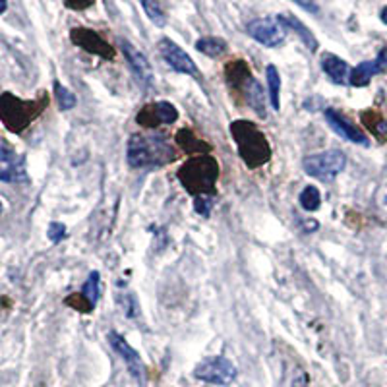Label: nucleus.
<instances>
[{
  "instance_id": "nucleus-1",
  "label": "nucleus",
  "mask_w": 387,
  "mask_h": 387,
  "mask_svg": "<svg viewBox=\"0 0 387 387\" xmlns=\"http://www.w3.org/2000/svg\"><path fill=\"white\" fill-rule=\"evenodd\" d=\"M126 159L132 169L161 167L175 159V148L163 136L134 134L128 140Z\"/></svg>"
},
{
  "instance_id": "nucleus-2",
  "label": "nucleus",
  "mask_w": 387,
  "mask_h": 387,
  "mask_svg": "<svg viewBox=\"0 0 387 387\" xmlns=\"http://www.w3.org/2000/svg\"><path fill=\"white\" fill-rule=\"evenodd\" d=\"M232 138L239 146L240 157L246 161L250 167H260L269 159V146L268 140L263 138L258 128L246 122V120H239L232 122Z\"/></svg>"
},
{
  "instance_id": "nucleus-3",
  "label": "nucleus",
  "mask_w": 387,
  "mask_h": 387,
  "mask_svg": "<svg viewBox=\"0 0 387 387\" xmlns=\"http://www.w3.org/2000/svg\"><path fill=\"white\" fill-rule=\"evenodd\" d=\"M347 167V155L339 149H327L322 153L308 155L302 161L306 175L314 176L317 180L329 182L335 176L341 175Z\"/></svg>"
},
{
  "instance_id": "nucleus-4",
  "label": "nucleus",
  "mask_w": 387,
  "mask_h": 387,
  "mask_svg": "<svg viewBox=\"0 0 387 387\" xmlns=\"http://www.w3.org/2000/svg\"><path fill=\"white\" fill-rule=\"evenodd\" d=\"M217 163L212 157H200L196 161H188L180 170V180L192 192L212 190L217 180Z\"/></svg>"
},
{
  "instance_id": "nucleus-5",
  "label": "nucleus",
  "mask_w": 387,
  "mask_h": 387,
  "mask_svg": "<svg viewBox=\"0 0 387 387\" xmlns=\"http://www.w3.org/2000/svg\"><path fill=\"white\" fill-rule=\"evenodd\" d=\"M236 366L225 356H209L194 368V376L197 380L213 386H231L236 380Z\"/></svg>"
},
{
  "instance_id": "nucleus-6",
  "label": "nucleus",
  "mask_w": 387,
  "mask_h": 387,
  "mask_svg": "<svg viewBox=\"0 0 387 387\" xmlns=\"http://www.w3.org/2000/svg\"><path fill=\"white\" fill-rule=\"evenodd\" d=\"M33 116H37V113L28 103H21L12 95L0 97V119L6 122L10 130L20 132Z\"/></svg>"
},
{
  "instance_id": "nucleus-7",
  "label": "nucleus",
  "mask_w": 387,
  "mask_h": 387,
  "mask_svg": "<svg viewBox=\"0 0 387 387\" xmlns=\"http://www.w3.org/2000/svg\"><path fill=\"white\" fill-rule=\"evenodd\" d=\"M119 45H120V50H122V53H124V57H126L128 64H130V68H132V72H134V76L138 77V82H140L146 89H153L155 76H153V68H151L148 57H146L138 47H134L132 43L126 41V39H120Z\"/></svg>"
},
{
  "instance_id": "nucleus-8",
  "label": "nucleus",
  "mask_w": 387,
  "mask_h": 387,
  "mask_svg": "<svg viewBox=\"0 0 387 387\" xmlns=\"http://www.w3.org/2000/svg\"><path fill=\"white\" fill-rule=\"evenodd\" d=\"M248 36L263 47H279L285 41V28L277 18H258L248 23Z\"/></svg>"
},
{
  "instance_id": "nucleus-9",
  "label": "nucleus",
  "mask_w": 387,
  "mask_h": 387,
  "mask_svg": "<svg viewBox=\"0 0 387 387\" xmlns=\"http://www.w3.org/2000/svg\"><path fill=\"white\" fill-rule=\"evenodd\" d=\"M157 47H159V53H161L163 60L169 64L173 70L180 72V74H188V76H197L196 62H194V60H192L175 41H170V39H161Z\"/></svg>"
},
{
  "instance_id": "nucleus-10",
  "label": "nucleus",
  "mask_w": 387,
  "mask_h": 387,
  "mask_svg": "<svg viewBox=\"0 0 387 387\" xmlns=\"http://www.w3.org/2000/svg\"><path fill=\"white\" fill-rule=\"evenodd\" d=\"M109 343H111V347H113L114 351L122 356V360L126 362L128 372L132 374L140 383H143V380H146V366H143V360H141V356L138 354V351H134L132 347L128 345L126 339L122 337V335H119L116 331H111V333H109Z\"/></svg>"
},
{
  "instance_id": "nucleus-11",
  "label": "nucleus",
  "mask_w": 387,
  "mask_h": 387,
  "mask_svg": "<svg viewBox=\"0 0 387 387\" xmlns=\"http://www.w3.org/2000/svg\"><path fill=\"white\" fill-rule=\"evenodd\" d=\"M176 119H178V111L167 101L148 105L146 109H141V113L138 114V122L149 128L157 126V124H173Z\"/></svg>"
},
{
  "instance_id": "nucleus-12",
  "label": "nucleus",
  "mask_w": 387,
  "mask_h": 387,
  "mask_svg": "<svg viewBox=\"0 0 387 387\" xmlns=\"http://www.w3.org/2000/svg\"><path fill=\"white\" fill-rule=\"evenodd\" d=\"M325 120H327V124H329L341 138H345V140L352 141V143H359V146H368L366 134H364L360 128L354 126L352 122H349L345 116H341L337 111L327 109V111H325Z\"/></svg>"
},
{
  "instance_id": "nucleus-13",
  "label": "nucleus",
  "mask_w": 387,
  "mask_h": 387,
  "mask_svg": "<svg viewBox=\"0 0 387 387\" xmlns=\"http://www.w3.org/2000/svg\"><path fill=\"white\" fill-rule=\"evenodd\" d=\"M26 165L20 155H16L12 149L0 151V180L2 182H21L26 180Z\"/></svg>"
},
{
  "instance_id": "nucleus-14",
  "label": "nucleus",
  "mask_w": 387,
  "mask_h": 387,
  "mask_svg": "<svg viewBox=\"0 0 387 387\" xmlns=\"http://www.w3.org/2000/svg\"><path fill=\"white\" fill-rule=\"evenodd\" d=\"M72 41L80 45V47H84L85 50H89V53H95V55H101V57L107 58L113 57L111 47L97 33H93L89 29H74L72 31Z\"/></svg>"
},
{
  "instance_id": "nucleus-15",
  "label": "nucleus",
  "mask_w": 387,
  "mask_h": 387,
  "mask_svg": "<svg viewBox=\"0 0 387 387\" xmlns=\"http://www.w3.org/2000/svg\"><path fill=\"white\" fill-rule=\"evenodd\" d=\"M322 68H324L331 82H335L339 85L349 84V80H351V66L343 58L335 57V55H325L322 58Z\"/></svg>"
},
{
  "instance_id": "nucleus-16",
  "label": "nucleus",
  "mask_w": 387,
  "mask_h": 387,
  "mask_svg": "<svg viewBox=\"0 0 387 387\" xmlns=\"http://www.w3.org/2000/svg\"><path fill=\"white\" fill-rule=\"evenodd\" d=\"M277 20L281 21V26L285 29H287V28L293 29L296 36L302 39L304 45H306V47H308V49L312 50V53H314V50L317 49V39H316V37H314V33H312V31H310V29L306 28V26H304L302 21L296 20L295 16L281 14V16H279V18H277Z\"/></svg>"
},
{
  "instance_id": "nucleus-17",
  "label": "nucleus",
  "mask_w": 387,
  "mask_h": 387,
  "mask_svg": "<svg viewBox=\"0 0 387 387\" xmlns=\"http://www.w3.org/2000/svg\"><path fill=\"white\" fill-rule=\"evenodd\" d=\"M381 66L380 62L374 58V60H366V62H360L356 68H352L351 70V80H349V84L354 85V87H364V85L370 84V80H372L376 74H380Z\"/></svg>"
},
{
  "instance_id": "nucleus-18",
  "label": "nucleus",
  "mask_w": 387,
  "mask_h": 387,
  "mask_svg": "<svg viewBox=\"0 0 387 387\" xmlns=\"http://www.w3.org/2000/svg\"><path fill=\"white\" fill-rule=\"evenodd\" d=\"M242 92H244V97H246L248 105L252 107L256 113L263 116L266 114V95H263V89H261V85L254 80V77L248 76L246 77V84L242 87Z\"/></svg>"
},
{
  "instance_id": "nucleus-19",
  "label": "nucleus",
  "mask_w": 387,
  "mask_h": 387,
  "mask_svg": "<svg viewBox=\"0 0 387 387\" xmlns=\"http://www.w3.org/2000/svg\"><path fill=\"white\" fill-rule=\"evenodd\" d=\"M196 49L205 57L217 58L227 53V41L221 37H202L196 41Z\"/></svg>"
},
{
  "instance_id": "nucleus-20",
  "label": "nucleus",
  "mask_w": 387,
  "mask_h": 387,
  "mask_svg": "<svg viewBox=\"0 0 387 387\" xmlns=\"http://www.w3.org/2000/svg\"><path fill=\"white\" fill-rule=\"evenodd\" d=\"M266 77H268V89H269V101L275 111L281 109V99H279V92H281V76L279 70L275 68L273 64H269L266 70Z\"/></svg>"
},
{
  "instance_id": "nucleus-21",
  "label": "nucleus",
  "mask_w": 387,
  "mask_h": 387,
  "mask_svg": "<svg viewBox=\"0 0 387 387\" xmlns=\"http://www.w3.org/2000/svg\"><path fill=\"white\" fill-rule=\"evenodd\" d=\"M140 4L155 26L163 28V26L167 23V14H165V10H163V6L159 4V0H140Z\"/></svg>"
},
{
  "instance_id": "nucleus-22",
  "label": "nucleus",
  "mask_w": 387,
  "mask_h": 387,
  "mask_svg": "<svg viewBox=\"0 0 387 387\" xmlns=\"http://www.w3.org/2000/svg\"><path fill=\"white\" fill-rule=\"evenodd\" d=\"M300 205H302L306 212H316V209H320V205H322V194H320L316 186H306L300 192Z\"/></svg>"
},
{
  "instance_id": "nucleus-23",
  "label": "nucleus",
  "mask_w": 387,
  "mask_h": 387,
  "mask_svg": "<svg viewBox=\"0 0 387 387\" xmlns=\"http://www.w3.org/2000/svg\"><path fill=\"white\" fill-rule=\"evenodd\" d=\"M82 295L84 298H87V304H89V308H95L97 306L99 300V273L97 271H92L89 277H87V281H85L84 289H82Z\"/></svg>"
},
{
  "instance_id": "nucleus-24",
  "label": "nucleus",
  "mask_w": 387,
  "mask_h": 387,
  "mask_svg": "<svg viewBox=\"0 0 387 387\" xmlns=\"http://www.w3.org/2000/svg\"><path fill=\"white\" fill-rule=\"evenodd\" d=\"M55 95H57L58 107H60V111H70L76 107V95L70 92V89H66L62 85L55 82Z\"/></svg>"
},
{
  "instance_id": "nucleus-25",
  "label": "nucleus",
  "mask_w": 387,
  "mask_h": 387,
  "mask_svg": "<svg viewBox=\"0 0 387 387\" xmlns=\"http://www.w3.org/2000/svg\"><path fill=\"white\" fill-rule=\"evenodd\" d=\"M196 212L202 215V217H209V213H212V205H213V200L209 196H205V194H202V196L196 197Z\"/></svg>"
},
{
  "instance_id": "nucleus-26",
  "label": "nucleus",
  "mask_w": 387,
  "mask_h": 387,
  "mask_svg": "<svg viewBox=\"0 0 387 387\" xmlns=\"http://www.w3.org/2000/svg\"><path fill=\"white\" fill-rule=\"evenodd\" d=\"M47 234H49L50 242H60V240L66 239V227L62 225V223H58V221H53L49 225V231H47Z\"/></svg>"
},
{
  "instance_id": "nucleus-27",
  "label": "nucleus",
  "mask_w": 387,
  "mask_h": 387,
  "mask_svg": "<svg viewBox=\"0 0 387 387\" xmlns=\"http://www.w3.org/2000/svg\"><path fill=\"white\" fill-rule=\"evenodd\" d=\"M378 62H380L381 70H386L387 68V47H383V49L380 50V55H378V58H376Z\"/></svg>"
},
{
  "instance_id": "nucleus-28",
  "label": "nucleus",
  "mask_w": 387,
  "mask_h": 387,
  "mask_svg": "<svg viewBox=\"0 0 387 387\" xmlns=\"http://www.w3.org/2000/svg\"><path fill=\"white\" fill-rule=\"evenodd\" d=\"M68 2V6L72 8H85L92 4V0H66Z\"/></svg>"
},
{
  "instance_id": "nucleus-29",
  "label": "nucleus",
  "mask_w": 387,
  "mask_h": 387,
  "mask_svg": "<svg viewBox=\"0 0 387 387\" xmlns=\"http://www.w3.org/2000/svg\"><path fill=\"white\" fill-rule=\"evenodd\" d=\"M380 18H381V21H383V23H386V26H387V6L383 8V10H381Z\"/></svg>"
},
{
  "instance_id": "nucleus-30",
  "label": "nucleus",
  "mask_w": 387,
  "mask_h": 387,
  "mask_svg": "<svg viewBox=\"0 0 387 387\" xmlns=\"http://www.w3.org/2000/svg\"><path fill=\"white\" fill-rule=\"evenodd\" d=\"M6 6H8L6 0H0V14H2V12H4V10H6Z\"/></svg>"
},
{
  "instance_id": "nucleus-31",
  "label": "nucleus",
  "mask_w": 387,
  "mask_h": 387,
  "mask_svg": "<svg viewBox=\"0 0 387 387\" xmlns=\"http://www.w3.org/2000/svg\"><path fill=\"white\" fill-rule=\"evenodd\" d=\"M0 213H2V204H0Z\"/></svg>"
},
{
  "instance_id": "nucleus-32",
  "label": "nucleus",
  "mask_w": 387,
  "mask_h": 387,
  "mask_svg": "<svg viewBox=\"0 0 387 387\" xmlns=\"http://www.w3.org/2000/svg\"><path fill=\"white\" fill-rule=\"evenodd\" d=\"M386 205H387V197H386Z\"/></svg>"
}]
</instances>
